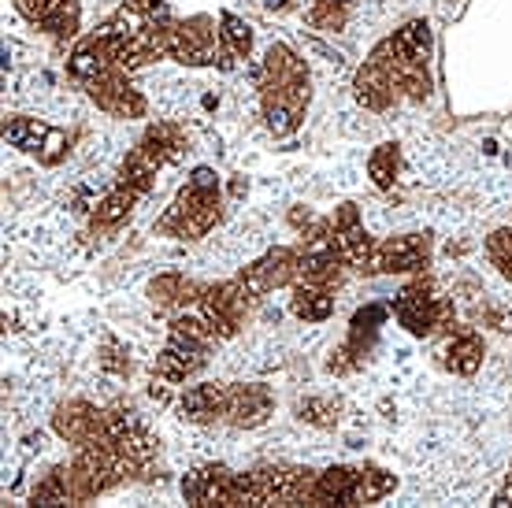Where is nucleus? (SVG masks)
<instances>
[{
    "mask_svg": "<svg viewBox=\"0 0 512 508\" xmlns=\"http://www.w3.org/2000/svg\"><path fill=\"white\" fill-rule=\"evenodd\" d=\"M227 401H231V386L223 382H201V386H190L182 394V416L190 423H216L227 420Z\"/></svg>",
    "mask_w": 512,
    "mask_h": 508,
    "instance_id": "nucleus-6",
    "label": "nucleus"
},
{
    "mask_svg": "<svg viewBox=\"0 0 512 508\" xmlns=\"http://www.w3.org/2000/svg\"><path fill=\"white\" fill-rule=\"evenodd\" d=\"M394 316L409 334H416V338H427L435 327H442V323H446V308H442V301L435 297L431 282L416 279L412 286H405V290L397 293Z\"/></svg>",
    "mask_w": 512,
    "mask_h": 508,
    "instance_id": "nucleus-1",
    "label": "nucleus"
},
{
    "mask_svg": "<svg viewBox=\"0 0 512 508\" xmlns=\"http://www.w3.org/2000/svg\"><path fill=\"white\" fill-rule=\"evenodd\" d=\"M394 60L401 64H427V56H431V26L423 23V19H412L397 30L394 38L383 45Z\"/></svg>",
    "mask_w": 512,
    "mask_h": 508,
    "instance_id": "nucleus-9",
    "label": "nucleus"
},
{
    "mask_svg": "<svg viewBox=\"0 0 512 508\" xmlns=\"http://www.w3.org/2000/svg\"><path fill=\"white\" fill-rule=\"evenodd\" d=\"M219 41H223V67H231V60H242L253 49V26L242 23L238 15H223L219 19Z\"/></svg>",
    "mask_w": 512,
    "mask_h": 508,
    "instance_id": "nucleus-11",
    "label": "nucleus"
},
{
    "mask_svg": "<svg viewBox=\"0 0 512 508\" xmlns=\"http://www.w3.org/2000/svg\"><path fill=\"white\" fill-rule=\"evenodd\" d=\"M271 394L268 386H231V401H227V423L231 427H260L271 416Z\"/></svg>",
    "mask_w": 512,
    "mask_h": 508,
    "instance_id": "nucleus-8",
    "label": "nucleus"
},
{
    "mask_svg": "<svg viewBox=\"0 0 512 508\" xmlns=\"http://www.w3.org/2000/svg\"><path fill=\"white\" fill-rule=\"evenodd\" d=\"M134 197H138V193L130 190V186H119V190L101 204V212H97V223H119V219H123L130 212Z\"/></svg>",
    "mask_w": 512,
    "mask_h": 508,
    "instance_id": "nucleus-15",
    "label": "nucleus"
},
{
    "mask_svg": "<svg viewBox=\"0 0 512 508\" xmlns=\"http://www.w3.org/2000/svg\"><path fill=\"white\" fill-rule=\"evenodd\" d=\"M446 356H449L446 364L457 371V375H472V371L483 364V338H479V334H472V331L457 334V338L449 342Z\"/></svg>",
    "mask_w": 512,
    "mask_h": 508,
    "instance_id": "nucleus-12",
    "label": "nucleus"
},
{
    "mask_svg": "<svg viewBox=\"0 0 512 508\" xmlns=\"http://www.w3.org/2000/svg\"><path fill=\"white\" fill-rule=\"evenodd\" d=\"M182 497L190 505H238V475L223 464L197 468L182 479Z\"/></svg>",
    "mask_w": 512,
    "mask_h": 508,
    "instance_id": "nucleus-3",
    "label": "nucleus"
},
{
    "mask_svg": "<svg viewBox=\"0 0 512 508\" xmlns=\"http://www.w3.org/2000/svg\"><path fill=\"white\" fill-rule=\"evenodd\" d=\"M487 249H490V260L512 279V230H498L487 242Z\"/></svg>",
    "mask_w": 512,
    "mask_h": 508,
    "instance_id": "nucleus-16",
    "label": "nucleus"
},
{
    "mask_svg": "<svg viewBox=\"0 0 512 508\" xmlns=\"http://www.w3.org/2000/svg\"><path fill=\"white\" fill-rule=\"evenodd\" d=\"M167 56H175L179 64H216V56H223V41L212 30V19H190V23L171 26Z\"/></svg>",
    "mask_w": 512,
    "mask_h": 508,
    "instance_id": "nucleus-2",
    "label": "nucleus"
},
{
    "mask_svg": "<svg viewBox=\"0 0 512 508\" xmlns=\"http://www.w3.org/2000/svg\"><path fill=\"white\" fill-rule=\"evenodd\" d=\"M431 256V242L423 234H405L386 245H375L372 271H420Z\"/></svg>",
    "mask_w": 512,
    "mask_h": 508,
    "instance_id": "nucleus-4",
    "label": "nucleus"
},
{
    "mask_svg": "<svg viewBox=\"0 0 512 508\" xmlns=\"http://www.w3.org/2000/svg\"><path fill=\"white\" fill-rule=\"evenodd\" d=\"M397 486V479L383 468H360V505L383 501L390 490Z\"/></svg>",
    "mask_w": 512,
    "mask_h": 508,
    "instance_id": "nucleus-13",
    "label": "nucleus"
},
{
    "mask_svg": "<svg viewBox=\"0 0 512 508\" xmlns=\"http://www.w3.org/2000/svg\"><path fill=\"white\" fill-rule=\"evenodd\" d=\"M308 505H360V468H331L316 475Z\"/></svg>",
    "mask_w": 512,
    "mask_h": 508,
    "instance_id": "nucleus-7",
    "label": "nucleus"
},
{
    "mask_svg": "<svg viewBox=\"0 0 512 508\" xmlns=\"http://www.w3.org/2000/svg\"><path fill=\"white\" fill-rule=\"evenodd\" d=\"M368 171H372L375 186H379V190H386V186L394 182V175H397V145H379V149H375V156L368 160Z\"/></svg>",
    "mask_w": 512,
    "mask_h": 508,
    "instance_id": "nucleus-14",
    "label": "nucleus"
},
{
    "mask_svg": "<svg viewBox=\"0 0 512 508\" xmlns=\"http://www.w3.org/2000/svg\"><path fill=\"white\" fill-rule=\"evenodd\" d=\"M334 312V297L327 286L320 282H301L294 290V316L297 319H308V323H320Z\"/></svg>",
    "mask_w": 512,
    "mask_h": 508,
    "instance_id": "nucleus-10",
    "label": "nucleus"
},
{
    "mask_svg": "<svg viewBox=\"0 0 512 508\" xmlns=\"http://www.w3.org/2000/svg\"><path fill=\"white\" fill-rule=\"evenodd\" d=\"M323 4H338V8H346L349 0H323Z\"/></svg>",
    "mask_w": 512,
    "mask_h": 508,
    "instance_id": "nucleus-17",
    "label": "nucleus"
},
{
    "mask_svg": "<svg viewBox=\"0 0 512 508\" xmlns=\"http://www.w3.org/2000/svg\"><path fill=\"white\" fill-rule=\"evenodd\" d=\"M268 4H271V8H282V4H286V0H268Z\"/></svg>",
    "mask_w": 512,
    "mask_h": 508,
    "instance_id": "nucleus-18",
    "label": "nucleus"
},
{
    "mask_svg": "<svg viewBox=\"0 0 512 508\" xmlns=\"http://www.w3.org/2000/svg\"><path fill=\"white\" fill-rule=\"evenodd\" d=\"M4 138L19 145V149H26V153H41L45 160H56L60 149H67L64 134L38 123V119H8L4 123Z\"/></svg>",
    "mask_w": 512,
    "mask_h": 508,
    "instance_id": "nucleus-5",
    "label": "nucleus"
}]
</instances>
